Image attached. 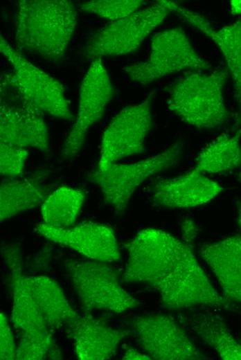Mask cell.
<instances>
[{"label":"cell","mask_w":241,"mask_h":360,"mask_svg":"<svg viewBox=\"0 0 241 360\" xmlns=\"http://www.w3.org/2000/svg\"><path fill=\"white\" fill-rule=\"evenodd\" d=\"M230 8L233 15H241V0L231 1Z\"/></svg>","instance_id":"cell-30"},{"label":"cell","mask_w":241,"mask_h":360,"mask_svg":"<svg viewBox=\"0 0 241 360\" xmlns=\"http://www.w3.org/2000/svg\"><path fill=\"white\" fill-rule=\"evenodd\" d=\"M112 94V84L101 59L93 60L80 84L75 122L61 150L63 158L71 159L79 154L90 127L100 120Z\"/></svg>","instance_id":"cell-12"},{"label":"cell","mask_w":241,"mask_h":360,"mask_svg":"<svg viewBox=\"0 0 241 360\" xmlns=\"http://www.w3.org/2000/svg\"><path fill=\"white\" fill-rule=\"evenodd\" d=\"M169 13L168 9L158 1L126 17L111 21L89 38L84 51L86 57L94 60L136 51Z\"/></svg>","instance_id":"cell-10"},{"label":"cell","mask_w":241,"mask_h":360,"mask_svg":"<svg viewBox=\"0 0 241 360\" xmlns=\"http://www.w3.org/2000/svg\"><path fill=\"white\" fill-rule=\"evenodd\" d=\"M1 255L10 271L13 291L11 321L21 332L15 359H43L53 350V340L45 321L37 309L22 273V255L15 244H4Z\"/></svg>","instance_id":"cell-3"},{"label":"cell","mask_w":241,"mask_h":360,"mask_svg":"<svg viewBox=\"0 0 241 360\" xmlns=\"http://www.w3.org/2000/svg\"><path fill=\"white\" fill-rule=\"evenodd\" d=\"M153 287L158 291L163 306L170 309L223 307L230 302L213 287L190 246Z\"/></svg>","instance_id":"cell-8"},{"label":"cell","mask_w":241,"mask_h":360,"mask_svg":"<svg viewBox=\"0 0 241 360\" xmlns=\"http://www.w3.org/2000/svg\"><path fill=\"white\" fill-rule=\"evenodd\" d=\"M222 190L221 185L195 167L177 177L159 179L151 190L156 206L165 208H187L207 203Z\"/></svg>","instance_id":"cell-16"},{"label":"cell","mask_w":241,"mask_h":360,"mask_svg":"<svg viewBox=\"0 0 241 360\" xmlns=\"http://www.w3.org/2000/svg\"><path fill=\"white\" fill-rule=\"evenodd\" d=\"M17 347L3 312L0 314V357L3 360L15 359Z\"/></svg>","instance_id":"cell-27"},{"label":"cell","mask_w":241,"mask_h":360,"mask_svg":"<svg viewBox=\"0 0 241 360\" xmlns=\"http://www.w3.org/2000/svg\"><path fill=\"white\" fill-rule=\"evenodd\" d=\"M152 124L150 98L121 109L103 133L97 170L103 171L123 159L143 153Z\"/></svg>","instance_id":"cell-11"},{"label":"cell","mask_w":241,"mask_h":360,"mask_svg":"<svg viewBox=\"0 0 241 360\" xmlns=\"http://www.w3.org/2000/svg\"><path fill=\"white\" fill-rule=\"evenodd\" d=\"M168 8L184 21L211 39L226 61L233 83V96L237 107L235 125L241 124V19L219 29H215L202 15L170 1Z\"/></svg>","instance_id":"cell-15"},{"label":"cell","mask_w":241,"mask_h":360,"mask_svg":"<svg viewBox=\"0 0 241 360\" xmlns=\"http://www.w3.org/2000/svg\"><path fill=\"white\" fill-rule=\"evenodd\" d=\"M28 291L51 332L67 325L78 314L55 280L46 276H25Z\"/></svg>","instance_id":"cell-20"},{"label":"cell","mask_w":241,"mask_h":360,"mask_svg":"<svg viewBox=\"0 0 241 360\" xmlns=\"http://www.w3.org/2000/svg\"><path fill=\"white\" fill-rule=\"evenodd\" d=\"M28 153L25 148L0 143V173L9 179L21 176Z\"/></svg>","instance_id":"cell-26"},{"label":"cell","mask_w":241,"mask_h":360,"mask_svg":"<svg viewBox=\"0 0 241 360\" xmlns=\"http://www.w3.org/2000/svg\"><path fill=\"white\" fill-rule=\"evenodd\" d=\"M239 179H240V181H241V172H240V174H239Z\"/></svg>","instance_id":"cell-32"},{"label":"cell","mask_w":241,"mask_h":360,"mask_svg":"<svg viewBox=\"0 0 241 360\" xmlns=\"http://www.w3.org/2000/svg\"><path fill=\"white\" fill-rule=\"evenodd\" d=\"M237 221L241 228V203H238L237 205Z\"/></svg>","instance_id":"cell-31"},{"label":"cell","mask_w":241,"mask_h":360,"mask_svg":"<svg viewBox=\"0 0 241 360\" xmlns=\"http://www.w3.org/2000/svg\"><path fill=\"white\" fill-rule=\"evenodd\" d=\"M123 359H151V358L144 353H141L134 348L127 349L123 354Z\"/></svg>","instance_id":"cell-29"},{"label":"cell","mask_w":241,"mask_h":360,"mask_svg":"<svg viewBox=\"0 0 241 360\" xmlns=\"http://www.w3.org/2000/svg\"><path fill=\"white\" fill-rule=\"evenodd\" d=\"M46 186L36 179H4L0 186V219L3 222L42 204Z\"/></svg>","instance_id":"cell-21"},{"label":"cell","mask_w":241,"mask_h":360,"mask_svg":"<svg viewBox=\"0 0 241 360\" xmlns=\"http://www.w3.org/2000/svg\"><path fill=\"white\" fill-rule=\"evenodd\" d=\"M208 68V64L195 50L184 30L176 27L155 34L148 58L126 66L123 71L132 82L148 85L185 69Z\"/></svg>","instance_id":"cell-7"},{"label":"cell","mask_w":241,"mask_h":360,"mask_svg":"<svg viewBox=\"0 0 241 360\" xmlns=\"http://www.w3.org/2000/svg\"><path fill=\"white\" fill-rule=\"evenodd\" d=\"M240 136L241 130L217 137L199 153L195 168L204 173H220L240 166Z\"/></svg>","instance_id":"cell-23"},{"label":"cell","mask_w":241,"mask_h":360,"mask_svg":"<svg viewBox=\"0 0 241 360\" xmlns=\"http://www.w3.org/2000/svg\"><path fill=\"white\" fill-rule=\"evenodd\" d=\"M0 51L13 69L7 82L17 91L24 105L56 118H74L62 84L23 57L1 36Z\"/></svg>","instance_id":"cell-6"},{"label":"cell","mask_w":241,"mask_h":360,"mask_svg":"<svg viewBox=\"0 0 241 360\" xmlns=\"http://www.w3.org/2000/svg\"><path fill=\"white\" fill-rule=\"evenodd\" d=\"M84 199L85 195L81 190L69 186L57 188L41 204L44 223L62 228L73 226Z\"/></svg>","instance_id":"cell-24"},{"label":"cell","mask_w":241,"mask_h":360,"mask_svg":"<svg viewBox=\"0 0 241 360\" xmlns=\"http://www.w3.org/2000/svg\"><path fill=\"white\" fill-rule=\"evenodd\" d=\"M78 13L68 0H21L17 3L15 41L28 53L51 62L66 54Z\"/></svg>","instance_id":"cell-1"},{"label":"cell","mask_w":241,"mask_h":360,"mask_svg":"<svg viewBox=\"0 0 241 360\" xmlns=\"http://www.w3.org/2000/svg\"><path fill=\"white\" fill-rule=\"evenodd\" d=\"M132 326L139 344L151 359L195 360L204 358L186 332L170 316H139L132 321Z\"/></svg>","instance_id":"cell-13"},{"label":"cell","mask_w":241,"mask_h":360,"mask_svg":"<svg viewBox=\"0 0 241 360\" xmlns=\"http://www.w3.org/2000/svg\"><path fill=\"white\" fill-rule=\"evenodd\" d=\"M65 264L75 291L85 308L119 314L141 305L121 287L115 271L105 263L69 260Z\"/></svg>","instance_id":"cell-9"},{"label":"cell","mask_w":241,"mask_h":360,"mask_svg":"<svg viewBox=\"0 0 241 360\" xmlns=\"http://www.w3.org/2000/svg\"><path fill=\"white\" fill-rule=\"evenodd\" d=\"M187 325L221 359H241V344L235 339L221 318L199 312L189 316Z\"/></svg>","instance_id":"cell-22"},{"label":"cell","mask_w":241,"mask_h":360,"mask_svg":"<svg viewBox=\"0 0 241 360\" xmlns=\"http://www.w3.org/2000/svg\"><path fill=\"white\" fill-rule=\"evenodd\" d=\"M75 354L80 360L111 358L129 331L112 328L91 316L78 315L68 325Z\"/></svg>","instance_id":"cell-18"},{"label":"cell","mask_w":241,"mask_h":360,"mask_svg":"<svg viewBox=\"0 0 241 360\" xmlns=\"http://www.w3.org/2000/svg\"><path fill=\"white\" fill-rule=\"evenodd\" d=\"M190 246L156 228L140 231L125 245L127 260L123 280L152 287L172 269ZM191 247V246H190Z\"/></svg>","instance_id":"cell-5"},{"label":"cell","mask_w":241,"mask_h":360,"mask_svg":"<svg viewBox=\"0 0 241 360\" xmlns=\"http://www.w3.org/2000/svg\"><path fill=\"white\" fill-rule=\"evenodd\" d=\"M184 143L178 140L162 152L134 163H114L95 171L89 179L100 189L105 201L123 213L136 189L150 177L177 165L182 158Z\"/></svg>","instance_id":"cell-4"},{"label":"cell","mask_w":241,"mask_h":360,"mask_svg":"<svg viewBox=\"0 0 241 360\" xmlns=\"http://www.w3.org/2000/svg\"><path fill=\"white\" fill-rule=\"evenodd\" d=\"M181 232L184 242L190 246L198 233L196 224L191 219L185 220L181 224Z\"/></svg>","instance_id":"cell-28"},{"label":"cell","mask_w":241,"mask_h":360,"mask_svg":"<svg viewBox=\"0 0 241 360\" xmlns=\"http://www.w3.org/2000/svg\"><path fill=\"white\" fill-rule=\"evenodd\" d=\"M145 1L141 0H95L80 4V9L101 18L116 21L139 10Z\"/></svg>","instance_id":"cell-25"},{"label":"cell","mask_w":241,"mask_h":360,"mask_svg":"<svg viewBox=\"0 0 241 360\" xmlns=\"http://www.w3.org/2000/svg\"><path fill=\"white\" fill-rule=\"evenodd\" d=\"M39 114L26 105L15 107L1 102L0 143L25 149L32 147L48 153L50 150L48 132Z\"/></svg>","instance_id":"cell-17"},{"label":"cell","mask_w":241,"mask_h":360,"mask_svg":"<svg viewBox=\"0 0 241 360\" xmlns=\"http://www.w3.org/2000/svg\"><path fill=\"white\" fill-rule=\"evenodd\" d=\"M224 70L186 75L169 89V109L186 123L199 129H214L229 120L223 91Z\"/></svg>","instance_id":"cell-2"},{"label":"cell","mask_w":241,"mask_h":360,"mask_svg":"<svg viewBox=\"0 0 241 360\" xmlns=\"http://www.w3.org/2000/svg\"><path fill=\"white\" fill-rule=\"evenodd\" d=\"M200 256L215 274L223 296L241 305V235L202 245Z\"/></svg>","instance_id":"cell-19"},{"label":"cell","mask_w":241,"mask_h":360,"mask_svg":"<svg viewBox=\"0 0 241 360\" xmlns=\"http://www.w3.org/2000/svg\"><path fill=\"white\" fill-rule=\"evenodd\" d=\"M35 231L46 239L92 260L112 262L120 259L115 233L111 228L106 225L84 222L62 228L42 223L35 227Z\"/></svg>","instance_id":"cell-14"}]
</instances>
